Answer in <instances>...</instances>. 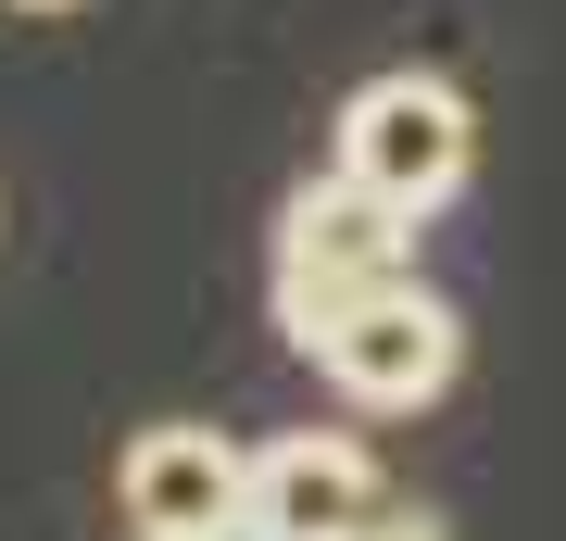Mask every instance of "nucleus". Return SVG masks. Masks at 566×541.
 Segmentation results:
<instances>
[{
  "label": "nucleus",
  "instance_id": "nucleus-1",
  "mask_svg": "<svg viewBox=\"0 0 566 541\" xmlns=\"http://www.w3.org/2000/svg\"><path fill=\"white\" fill-rule=\"evenodd\" d=\"M403 278H416V215L378 201L353 164H327L315 189L277 201V327L303 353H327V327L365 315V302L403 290Z\"/></svg>",
  "mask_w": 566,
  "mask_h": 541
},
{
  "label": "nucleus",
  "instance_id": "nucleus-6",
  "mask_svg": "<svg viewBox=\"0 0 566 541\" xmlns=\"http://www.w3.org/2000/svg\"><path fill=\"white\" fill-rule=\"evenodd\" d=\"M365 541H441V517H428V503H390V517L365 529Z\"/></svg>",
  "mask_w": 566,
  "mask_h": 541
},
{
  "label": "nucleus",
  "instance_id": "nucleus-8",
  "mask_svg": "<svg viewBox=\"0 0 566 541\" xmlns=\"http://www.w3.org/2000/svg\"><path fill=\"white\" fill-rule=\"evenodd\" d=\"M0 13H88V0H0Z\"/></svg>",
  "mask_w": 566,
  "mask_h": 541
},
{
  "label": "nucleus",
  "instance_id": "nucleus-7",
  "mask_svg": "<svg viewBox=\"0 0 566 541\" xmlns=\"http://www.w3.org/2000/svg\"><path fill=\"white\" fill-rule=\"evenodd\" d=\"M202 541H277V529H264V517H227V529H202Z\"/></svg>",
  "mask_w": 566,
  "mask_h": 541
},
{
  "label": "nucleus",
  "instance_id": "nucleus-5",
  "mask_svg": "<svg viewBox=\"0 0 566 541\" xmlns=\"http://www.w3.org/2000/svg\"><path fill=\"white\" fill-rule=\"evenodd\" d=\"M252 517L277 541H365L390 517V491H378V466H365L340 428H290V441L252 454Z\"/></svg>",
  "mask_w": 566,
  "mask_h": 541
},
{
  "label": "nucleus",
  "instance_id": "nucleus-4",
  "mask_svg": "<svg viewBox=\"0 0 566 541\" xmlns=\"http://www.w3.org/2000/svg\"><path fill=\"white\" fill-rule=\"evenodd\" d=\"M114 503H126V529H139V541H202V529H227V517H252V454L227 441V428L164 416V428L126 441Z\"/></svg>",
  "mask_w": 566,
  "mask_h": 541
},
{
  "label": "nucleus",
  "instance_id": "nucleus-3",
  "mask_svg": "<svg viewBox=\"0 0 566 541\" xmlns=\"http://www.w3.org/2000/svg\"><path fill=\"white\" fill-rule=\"evenodd\" d=\"M327 391L340 403H365V416H416V403H441L453 391V365H465V327H453V302L441 290H378L365 315H340L327 327Z\"/></svg>",
  "mask_w": 566,
  "mask_h": 541
},
{
  "label": "nucleus",
  "instance_id": "nucleus-2",
  "mask_svg": "<svg viewBox=\"0 0 566 541\" xmlns=\"http://www.w3.org/2000/svg\"><path fill=\"white\" fill-rule=\"evenodd\" d=\"M340 164L378 201H403V215H441V201L465 189V164H479V114H465L453 76H365L340 101Z\"/></svg>",
  "mask_w": 566,
  "mask_h": 541
}]
</instances>
